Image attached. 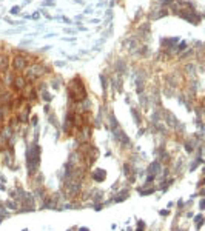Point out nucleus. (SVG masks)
I'll use <instances>...</instances> for the list:
<instances>
[{
    "instance_id": "obj_1",
    "label": "nucleus",
    "mask_w": 205,
    "mask_h": 231,
    "mask_svg": "<svg viewBox=\"0 0 205 231\" xmlns=\"http://www.w3.org/2000/svg\"><path fill=\"white\" fill-rule=\"evenodd\" d=\"M68 95L74 103H80L82 100L86 99V89H85V83L79 75H76L74 79H71L68 82Z\"/></svg>"
},
{
    "instance_id": "obj_2",
    "label": "nucleus",
    "mask_w": 205,
    "mask_h": 231,
    "mask_svg": "<svg viewBox=\"0 0 205 231\" xmlns=\"http://www.w3.org/2000/svg\"><path fill=\"white\" fill-rule=\"evenodd\" d=\"M29 59H28V54H15L12 57V62H11V66L14 69V72H22L28 68L29 65Z\"/></svg>"
},
{
    "instance_id": "obj_3",
    "label": "nucleus",
    "mask_w": 205,
    "mask_h": 231,
    "mask_svg": "<svg viewBox=\"0 0 205 231\" xmlns=\"http://www.w3.org/2000/svg\"><path fill=\"white\" fill-rule=\"evenodd\" d=\"M26 83H28V82H26V79H25V77H23V75H20V74L17 72V74L14 75V80H12L11 86H14V89H15V91H18V92H20V91H22V89L26 86Z\"/></svg>"
},
{
    "instance_id": "obj_4",
    "label": "nucleus",
    "mask_w": 205,
    "mask_h": 231,
    "mask_svg": "<svg viewBox=\"0 0 205 231\" xmlns=\"http://www.w3.org/2000/svg\"><path fill=\"white\" fill-rule=\"evenodd\" d=\"M8 66H9V57H8V54L0 52V72H2V74L6 72Z\"/></svg>"
},
{
    "instance_id": "obj_5",
    "label": "nucleus",
    "mask_w": 205,
    "mask_h": 231,
    "mask_svg": "<svg viewBox=\"0 0 205 231\" xmlns=\"http://www.w3.org/2000/svg\"><path fill=\"white\" fill-rule=\"evenodd\" d=\"M92 177H94L96 182H102L105 177H106V172L103 169H96L94 172H92Z\"/></svg>"
},
{
    "instance_id": "obj_6",
    "label": "nucleus",
    "mask_w": 205,
    "mask_h": 231,
    "mask_svg": "<svg viewBox=\"0 0 205 231\" xmlns=\"http://www.w3.org/2000/svg\"><path fill=\"white\" fill-rule=\"evenodd\" d=\"M114 69H116L119 74H123V72L126 71V63H125L123 60H117L116 65H114Z\"/></svg>"
},
{
    "instance_id": "obj_7",
    "label": "nucleus",
    "mask_w": 205,
    "mask_h": 231,
    "mask_svg": "<svg viewBox=\"0 0 205 231\" xmlns=\"http://www.w3.org/2000/svg\"><path fill=\"white\" fill-rule=\"evenodd\" d=\"M159 169H160V165H159L157 162H153V163L150 165V168H148V172H151V176H156Z\"/></svg>"
},
{
    "instance_id": "obj_8",
    "label": "nucleus",
    "mask_w": 205,
    "mask_h": 231,
    "mask_svg": "<svg viewBox=\"0 0 205 231\" xmlns=\"http://www.w3.org/2000/svg\"><path fill=\"white\" fill-rule=\"evenodd\" d=\"M109 123H111V129H113V131L117 129V120H116V117H114L113 112H109Z\"/></svg>"
},
{
    "instance_id": "obj_9",
    "label": "nucleus",
    "mask_w": 205,
    "mask_h": 231,
    "mask_svg": "<svg viewBox=\"0 0 205 231\" xmlns=\"http://www.w3.org/2000/svg\"><path fill=\"white\" fill-rule=\"evenodd\" d=\"M40 97H42V99H43V100H45V102H46V103H49V102H51V100H52V95H51V94H49V92H48V91H46V89H45V91H42V92H40Z\"/></svg>"
},
{
    "instance_id": "obj_10",
    "label": "nucleus",
    "mask_w": 205,
    "mask_h": 231,
    "mask_svg": "<svg viewBox=\"0 0 205 231\" xmlns=\"http://www.w3.org/2000/svg\"><path fill=\"white\" fill-rule=\"evenodd\" d=\"M100 82H102V88H103V91L106 92V89H108V80L105 79V75H103V74H100Z\"/></svg>"
},
{
    "instance_id": "obj_11",
    "label": "nucleus",
    "mask_w": 205,
    "mask_h": 231,
    "mask_svg": "<svg viewBox=\"0 0 205 231\" xmlns=\"http://www.w3.org/2000/svg\"><path fill=\"white\" fill-rule=\"evenodd\" d=\"M131 114H133V117H134V120H136V123L139 125V123H140V115L137 114V111H136L134 108H131Z\"/></svg>"
},
{
    "instance_id": "obj_12",
    "label": "nucleus",
    "mask_w": 205,
    "mask_h": 231,
    "mask_svg": "<svg viewBox=\"0 0 205 231\" xmlns=\"http://www.w3.org/2000/svg\"><path fill=\"white\" fill-rule=\"evenodd\" d=\"M140 105H142L143 108L148 106V97H146V95H140Z\"/></svg>"
},
{
    "instance_id": "obj_13",
    "label": "nucleus",
    "mask_w": 205,
    "mask_h": 231,
    "mask_svg": "<svg viewBox=\"0 0 205 231\" xmlns=\"http://www.w3.org/2000/svg\"><path fill=\"white\" fill-rule=\"evenodd\" d=\"M9 12H11L12 15H17V14H20V6H17V5H15V6H12Z\"/></svg>"
},
{
    "instance_id": "obj_14",
    "label": "nucleus",
    "mask_w": 205,
    "mask_h": 231,
    "mask_svg": "<svg viewBox=\"0 0 205 231\" xmlns=\"http://www.w3.org/2000/svg\"><path fill=\"white\" fill-rule=\"evenodd\" d=\"M185 48H187V43H185V42H182V43H179L177 46H176V49H177V52H182Z\"/></svg>"
},
{
    "instance_id": "obj_15",
    "label": "nucleus",
    "mask_w": 205,
    "mask_h": 231,
    "mask_svg": "<svg viewBox=\"0 0 205 231\" xmlns=\"http://www.w3.org/2000/svg\"><path fill=\"white\" fill-rule=\"evenodd\" d=\"M48 120H49V122H51L52 125H57V123H55V114H52V112L49 114V117H48Z\"/></svg>"
},
{
    "instance_id": "obj_16",
    "label": "nucleus",
    "mask_w": 205,
    "mask_h": 231,
    "mask_svg": "<svg viewBox=\"0 0 205 231\" xmlns=\"http://www.w3.org/2000/svg\"><path fill=\"white\" fill-rule=\"evenodd\" d=\"M174 0H160V5L162 6H166V5H171Z\"/></svg>"
},
{
    "instance_id": "obj_17",
    "label": "nucleus",
    "mask_w": 205,
    "mask_h": 231,
    "mask_svg": "<svg viewBox=\"0 0 205 231\" xmlns=\"http://www.w3.org/2000/svg\"><path fill=\"white\" fill-rule=\"evenodd\" d=\"M54 65H55V66H60V68H62V66H66V62H63V60H57V62H55Z\"/></svg>"
},
{
    "instance_id": "obj_18",
    "label": "nucleus",
    "mask_w": 205,
    "mask_h": 231,
    "mask_svg": "<svg viewBox=\"0 0 205 231\" xmlns=\"http://www.w3.org/2000/svg\"><path fill=\"white\" fill-rule=\"evenodd\" d=\"M54 5V0H45L43 2V6H52Z\"/></svg>"
},
{
    "instance_id": "obj_19",
    "label": "nucleus",
    "mask_w": 205,
    "mask_h": 231,
    "mask_svg": "<svg viewBox=\"0 0 205 231\" xmlns=\"http://www.w3.org/2000/svg\"><path fill=\"white\" fill-rule=\"evenodd\" d=\"M196 223H197V228L202 225V216H197V217H196Z\"/></svg>"
},
{
    "instance_id": "obj_20",
    "label": "nucleus",
    "mask_w": 205,
    "mask_h": 231,
    "mask_svg": "<svg viewBox=\"0 0 205 231\" xmlns=\"http://www.w3.org/2000/svg\"><path fill=\"white\" fill-rule=\"evenodd\" d=\"M63 40L65 42H76V38H74V37H65Z\"/></svg>"
},
{
    "instance_id": "obj_21",
    "label": "nucleus",
    "mask_w": 205,
    "mask_h": 231,
    "mask_svg": "<svg viewBox=\"0 0 205 231\" xmlns=\"http://www.w3.org/2000/svg\"><path fill=\"white\" fill-rule=\"evenodd\" d=\"M122 194H123V196H126V194H128V191H123ZM123 199H125V197H119V196L116 197V200H117V202H119V200H123Z\"/></svg>"
},
{
    "instance_id": "obj_22",
    "label": "nucleus",
    "mask_w": 205,
    "mask_h": 231,
    "mask_svg": "<svg viewBox=\"0 0 205 231\" xmlns=\"http://www.w3.org/2000/svg\"><path fill=\"white\" fill-rule=\"evenodd\" d=\"M48 49H51V45H46V46L40 48V51H42V52H45V51H48Z\"/></svg>"
},
{
    "instance_id": "obj_23",
    "label": "nucleus",
    "mask_w": 205,
    "mask_h": 231,
    "mask_svg": "<svg viewBox=\"0 0 205 231\" xmlns=\"http://www.w3.org/2000/svg\"><path fill=\"white\" fill-rule=\"evenodd\" d=\"M31 122H32V125H34V126L37 125V115H32V119H31Z\"/></svg>"
},
{
    "instance_id": "obj_24",
    "label": "nucleus",
    "mask_w": 205,
    "mask_h": 231,
    "mask_svg": "<svg viewBox=\"0 0 205 231\" xmlns=\"http://www.w3.org/2000/svg\"><path fill=\"white\" fill-rule=\"evenodd\" d=\"M65 32H66V34H74L76 31H74V29H69V28H65Z\"/></svg>"
},
{
    "instance_id": "obj_25",
    "label": "nucleus",
    "mask_w": 205,
    "mask_h": 231,
    "mask_svg": "<svg viewBox=\"0 0 205 231\" xmlns=\"http://www.w3.org/2000/svg\"><path fill=\"white\" fill-rule=\"evenodd\" d=\"M51 37H55V34L51 32V34H46V35H45V38H51Z\"/></svg>"
},
{
    "instance_id": "obj_26",
    "label": "nucleus",
    "mask_w": 205,
    "mask_h": 231,
    "mask_svg": "<svg viewBox=\"0 0 205 231\" xmlns=\"http://www.w3.org/2000/svg\"><path fill=\"white\" fill-rule=\"evenodd\" d=\"M143 226H145V223H142V222H139V225H137V228H139V229H142Z\"/></svg>"
},
{
    "instance_id": "obj_27",
    "label": "nucleus",
    "mask_w": 205,
    "mask_h": 231,
    "mask_svg": "<svg viewBox=\"0 0 205 231\" xmlns=\"http://www.w3.org/2000/svg\"><path fill=\"white\" fill-rule=\"evenodd\" d=\"M74 2H76V3H82V5H83V0H74Z\"/></svg>"
}]
</instances>
